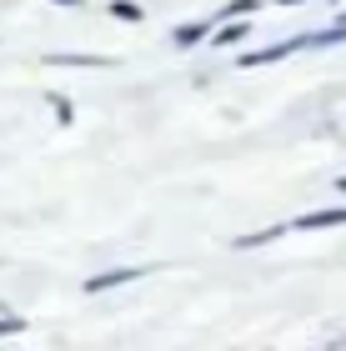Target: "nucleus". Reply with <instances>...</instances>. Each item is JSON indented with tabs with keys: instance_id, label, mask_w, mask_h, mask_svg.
Masks as SVG:
<instances>
[{
	"instance_id": "obj_1",
	"label": "nucleus",
	"mask_w": 346,
	"mask_h": 351,
	"mask_svg": "<svg viewBox=\"0 0 346 351\" xmlns=\"http://www.w3.org/2000/svg\"><path fill=\"white\" fill-rule=\"evenodd\" d=\"M296 51H306V36H291V40H276V45H266V51H246V56H236V66L241 71H256V66H276V60H286Z\"/></svg>"
},
{
	"instance_id": "obj_2",
	"label": "nucleus",
	"mask_w": 346,
	"mask_h": 351,
	"mask_svg": "<svg viewBox=\"0 0 346 351\" xmlns=\"http://www.w3.org/2000/svg\"><path fill=\"white\" fill-rule=\"evenodd\" d=\"M156 266H116V271H101V276H90L81 291L86 296H101V291H116V286H131V281H146Z\"/></svg>"
},
{
	"instance_id": "obj_3",
	"label": "nucleus",
	"mask_w": 346,
	"mask_h": 351,
	"mask_svg": "<svg viewBox=\"0 0 346 351\" xmlns=\"http://www.w3.org/2000/svg\"><path fill=\"white\" fill-rule=\"evenodd\" d=\"M216 25H221L216 15H206V21H186V25L171 30V45H176V51H196V45H206V40H211V30H216Z\"/></svg>"
},
{
	"instance_id": "obj_4",
	"label": "nucleus",
	"mask_w": 346,
	"mask_h": 351,
	"mask_svg": "<svg viewBox=\"0 0 346 351\" xmlns=\"http://www.w3.org/2000/svg\"><path fill=\"white\" fill-rule=\"evenodd\" d=\"M45 66H66V71H111L116 56H81V51H51Z\"/></svg>"
},
{
	"instance_id": "obj_5",
	"label": "nucleus",
	"mask_w": 346,
	"mask_h": 351,
	"mask_svg": "<svg viewBox=\"0 0 346 351\" xmlns=\"http://www.w3.org/2000/svg\"><path fill=\"white\" fill-rule=\"evenodd\" d=\"M326 226H346V206H326V211H306L291 221V231H326Z\"/></svg>"
},
{
	"instance_id": "obj_6",
	"label": "nucleus",
	"mask_w": 346,
	"mask_h": 351,
	"mask_svg": "<svg viewBox=\"0 0 346 351\" xmlns=\"http://www.w3.org/2000/svg\"><path fill=\"white\" fill-rule=\"evenodd\" d=\"M246 36H251V21H221V25L211 30L206 45H221V51H226V45H241Z\"/></svg>"
},
{
	"instance_id": "obj_7",
	"label": "nucleus",
	"mask_w": 346,
	"mask_h": 351,
	"mask_svg": "<svg viewBox=\"0 0 346 351\" xmlns=\"http://www.w3.org/2000/svg\"><path fill=\"white\" fill-rule=\"evenodd\" d=\"M291 226H261V231H246V236H236V251H256V246H271V241H281Z\"/></svg>"
},
{
	"instance_id": "obj_8",
	"label": "nucleus",
	"mask_w": 346,
	"mask_h": 351,
	"mask_svg": "<svg viewBox=\"0 0 346 351\" xmlns=\"http://www.w3.org/2000/svg\"><path fill=\"white\" fill-rule=\"evenodd\" d=\"M261 0H226L221 10H216V21H246V15H256Z\"/></svg>"
},
{
	"instance_id": "obj_9",
	"label": "nucleus",
	"mask_w": 346,
	"mask_h": 351,
	"mask_svg": "<svg viewBox=\"0 0 346 351\" xmlns=\"http://www.w3.org/2000/svg\"><path fill=\"white\" fill-rule=\"evenodd\" d=\"M111 21H125V25H140V21H146V10H140L136 0H111Z\"/></svg>"
},
{
	"instance_id": "obj_10",
	"label": "nucleus",
	"mask_w": 346,
	"mask_h": 351,
	"mask_svg": "<svg viewBox=\"0 0 346 351\" xmlns=\"http://www.w3.org/2000/svg\"><path fill=\"white\" fill-rule=\"evenodd\" d=\"M51 110H55V125H71L75 121V110H71L66 95H51Z\"/></svg>"
},
{
	"instance_id": "obj_11",
	"label": "nucleus",
	"mask_w": 346,
	"mask_h": 351,
	"mask_svg": "<svg viewBox=\"0 0 346 351\" xmlns=\"http://www.w3.org/2000/svg\"><path fill=\"white\" fill-rule=\"evenodd\" d=\"M21 331H25L21 316H0V337H21Z\"/></svg>"
},
{
	"instance_id": "obj_12",
	"label": "nucleus",
	"mask_w": 346,
	"mask_h": 351,
	"mask_svg": "<svg viewBox=\"0 0 346 351\" xmlns=\"http://www.w3.org/2000/svg\"><path fill=\"white\" fill-rule=\"evenodd\" d=\"M51 5H66V10H81L86 0H51Z\"/></svg>"
},
{
	"instance_id": "obj_13",
	"label": "nucleus",
	"mask_w": 346,
	"mask_h": 351,
	"mask_svg": "<svg viewBox=\"0 0 346 351\" xmlns=\"http://www.w3.org/2000/svg\"><path fill=\"white\" fill-rule=\"evenodd\" d=\"M326 351H346V337H341V341H332V346H326Z\"/></svg>"
},
{
	"instance_id": "obj_14",
	"label": "nucleus",
	"mask_w": 346,
	"mask_h": 351,
	"mask_svg": "<svg viewBox=\"0 0 346 351\" xmlns=\"http://www.w3.org/2000/svg\"><path fill=\"white\" fill-rule=\"evenodd\" d=\"M276 5H306V0H276Z\"/></svg>"
},
{
	"instance_id": "obj_15",
	"label": "nucleus",
	"mask_w": 346,
	"mask_h": 351,
	"mask_svg": "<svg viewBox=\"0 0 346 351\" xmlns=\"http://www.w3.org/2000/svg\"><path fill=\"white\" fill-rule=\"evenodd\" d=\"M336 191H341V196H346V176H341V181H336Z\"/></svg>"
},
{
	"instance_id": "obj_16",
	"label": "nucleus",
	"mask_w": 346,
	"mask_h": 351,
	"mask_svg": "<svg viewBox=\"0 0 346 351\" xmlns=\"http://www.w3.org/2000/svg\"><path fill=\"white\" fill-rule=\"evenodd\" d=\"M336 21H341V25H346V10H336Z\"/></svg>"
}]
</instances>
